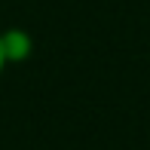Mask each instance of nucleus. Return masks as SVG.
<instances>
[{"label": "nucleus", "instance_id": "nucleus-1", "mask_svg": "<svg viewBox=\"0 0 150 150\" xmlns=\"http://www.w3.org/2000/svg\"><path fill=\"white\" fill-rule=\"evenodd\" d=\"M0 43H3V55H6V64H18V61L31 58L34 52V40L25 28H6L0 31Z\"/></svg>", "mask_w": 150, "mask_h": 150}, {"label": "nucleus", "instance_id": "nucleus-2", "mask_svg": "<svg viewBox=\"0 0 150 150\" xmlns=\"http://www.w3.org/2000/svg\"><path fill=\"white\" fill-rule=\"evenodd\" d=\"M6 71V55H3V43H0V74Z\"/></svg>", "mask_w": 150, "mask_h": 150}]
</instances>
